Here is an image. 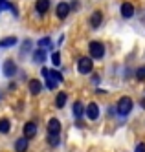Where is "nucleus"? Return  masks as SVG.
<instances>
[{"mask_svg": "<svg viewBox=\"0 0 145 152\" xmlns=\"http://www.w3.org/2000/svg\"><path fill=\"white\" fill-rule=\"evenodd\" d=\"M116 112L119 115H129L132 112V99L129 95H123V97H119V101H118V106H116Z\"/></svg>", "mask_w": 145, "mask_h": 152, "instance_id": "f257e3e1", "label": "nucleus"}, {"mask_svg": "<svg viewBox=\"0 0 145 152\" xmlns=\"http://www.w3.org/2000/svg\"><path fill=\"white\" fill-rule=\"evenodd\" d=\"M88 53H90L92 59H103L105 57V44L99 40H92L88 44Z\"/></svg>", "mask_w": 145, "mask_h": 152, "instance_id": "f03ea898", "label": "nucleus"}, {"mask_svg": "<svg viewBox=\"0 0 145 152\" xmlns=\"http://www.w3.org/2000/svg\"><path fill=\"white\" fill-rule=\"evenodd\" d=\"M77 72L83 73V75H88L94 72V62H92V57H81L77 61Z\"/></svg>", "mask_w": 145, "mask_h": 152, "instance_id": "7ed1b4c3", "label": "nucleus"}, {"mask_svg": "<svg viewBox=\"0 0 145 152\" xmlns=\"http://www.w3.org/2000/svg\"><path fill=\"white\" fill-rule=\"evenodd\" d=\"M85 114H86V117L90 119V121L99 119V106H97V103H88L86 108H85Z\"/></svg>", "mask_w": 145, "mask_h": 152, "instance_id": "20e7f679", "label": "nucleus"}, {"mask_svg": "<svg viewBox=\"0 0 145 152\" xmlns=\"http://www.w3.org/2000/svg\"><path fill=\"white\" fill-rule=\"evenodd\" d=\"M55 15H57V18L64 20L66 17L70 15V4H66V2H61V4H57V7H55Z\"/></svg>", "mask_w": 145, "mask_h": 152, "instance_id": "39448f33", "label": "nucleus"}, {"mask_svg": "<svg viewBox=\"0 0 145 152\" xmlns=\"http://www.w3.org/2000/svg\"><path fill=\"white\" fill-rule=\"evenodd\" d=\"M17 73V64L13 59H6L4 62V75L6 77H13V75Z\"/></svg>", "mask_w": 145, "mask_h": 152, "instance_id": "423d86ee", "label": "nucleus"}, {"mask_svg": "<svg viewBox=\"0 0 145 152\" xmlns=\"http://www.w3.org/2000/svg\"><path fill=\"white\" fill-rule=\"evenodd\" d=\"M22 134H24V137H28V139L35 137V136H37V125L33 123V121L26 123V125H24V128H22Z\"/></svg>", "mask_w": 145, "mask_h": 152, "instance_id": "0eeeda50", "label": "nucleus"}, {"mask_svg": "<svg viewBox=\"0 0 145 152\" xmlns=\"http://www.w3.org/2000/svg\"><path fill=\"white\" fill-rule=\"evenodd\" d=\"M28 88H29V94H31V95H39V94L42 92V83H40L39 79H29Z\"/></svg>", "mask_w": 145, "mask_h": 152, "instance_id": "6e6552de", "label": "nucleus"}, {"mask_svg": "<svg viewBox=\"0 0 145 152\" xmlns=\"http://www.w3.org/2000/svg\"><path fill=\"white\" fill-rule=\"evenodd\" d=\"M121 17H123V18L134 17V6H132L130 2H123V4H121Z\"/></svg>", "mask_w": 145, "mask_h": 152, "instance_id": "1a4fd4ad", "label": "nucleus"}, {"mask_svg": "<svg viewBox=\"0 0 145 152\" xmlns=\"http://www.w3.org/2000/svg\"><path fill=\"white\" fill-rule=\"evenodd\" d=\"M48 134H61V121L52 117L48 121Z\"/></svg>", "mask_w": 145, "mask_h": 152, "instance_id": "9d476101", "label": "nucleus"}, {"mask_svg": "<svg viewBox=\"0 0 145 152\" xmlns=\"http://www.w3.org/2000/svg\"><path fill=\"white\" fill-rule=\"evenodd\" d=\"M101 22H103V13L97 9V11H94L92 17H90V26L92 28H99V26H101Z\"/></svg>", "mask_w": 145, "mask_h": 152, "instance_id": "9b49d317", "label": "nucleus"}, {"mask_svg": "<svg viewBox=\"0 0 145 152\" xmlns=\"http://www.w3.org/2000/svg\"><path fill=\"white\" fill-rule=\"evenodd\" d=\"M35 9H37L39 15H44L50 9V0H37V2H35Z\"/></svg>", "mask_w": 145, "mask_h": 152, "instance_id": "f8f14e48", "label": "nucleus"}, {"mask_svg": "<svg viewBox=\"0 0 145 152\" xmlns=\"http://www.w3.org/2000/svg\"><path fill=\"white\" fill-rule=\"evenodd\" d=\"M15 150L17 152H28V137H18L15 141Z\"/></svg>", "mask_w": 145, "mask_h": 152, "instance_id": "ddd939ff", "label": "nucleus"}, {"mask_svg": "<svg viewBox=\"0 0 145 152\" xmlns=\"http://www.w3.org/2000/svg\"><path fill=\"white\" fill-rule=\"evenodd\" d=\"M74 115H75V119H81L85 115V104L81 101H75L74 103Z\"/></svg>", "mask_w": 145, "mask_h": 152, "instance_id": "4468645a", "label": "nucleus"}, {"mask_svg": "<svg viewBox=\"0 0 145 152\" xmlns=\"http://www.w3.org/2000/svg\"><path fill=\"white\" fill-rule=\"evenodd\" d=\"M33 61H35L37 64L40 62H44V61H46V50H44V48H39L37 51H33Z\"/></svg>", "mask_w": 145, "mask_h": 152, "instance_id": "2eb2a0df", "label": "nucleus"}, {"mask_svg": "<svg viewBox=\"0 0 145 152\" xmlns=\"http://www.w3.org/2000/svg\"><path fill=\"white\" fill-rule=\"evenodd\" d=\"M66 99H68V94H66V92H59L57 97H55V106H57V108H63V106L66 104Z\"/></svg>", "mask_w": 145, "mask_h": 152, "instance_id": "dca6fc26", "label": "nucleus"}, {"mask_svg": "<svg viewBox=\"0 0 145 152\" xmlns=\"http://www.w3.org/2000/svg\"><path fill=\"white\" fill-rule=\"evenodd\" d=\"M17 42H18L17 37H6V39L0 40V48H11V46H15Z\"/></svg>", "mask_w": 145, "mask_h": 152, "instance_id": "f3484780", "label": "nucleus"}, {"mask_svg": "<svg viewBox=\"0 0 145 152\" xmlns=\"http://www.w3.org/2000/svg\"><path fill=\"white\" fill-rule=\"evenodd\" d=\"M9 130H11V121L6 119V117H2L0 119V134H7Z\"/></svg>", "mask_w": 145, "mask_h": 152, "instance_id": "a211bd4d", "label": "nucleus"}, {"mask_svg": "<svg viewBox=\"0 0 145 152\" xmlns=\"http://www.w3.org/2000/svg\"><path fill=\"white\" fill-rule=\"evenodd\" d=\"M50 77H52V79H53L55 83H57V84L64 81V79H63V75H61V73H59L57 70H52V72H50Z\"/></svg>", "mask_w": 145, "mask_h": 152, "instance_id": "6ab92c4d", "label": "nucleus"}, {"mask_svg": "<svg viewBox=\"0 0 145 152\" xmlns=\"http://www.w3.org/2000/svg\"><path fill=\"white\" fill-rule=\"evenodd\" d=\"M48 143L52 147H57L59 145V134H48Z\"/></svg>", "mask_w": 145, "mask_h": 152, "instance_id": "aec40b11", "label": "nucleus"}, {"mask_svg": "<svg viewBox=\"0 0 145 152\" xmlns=\"http://www.w3.org/2000/svg\"><path fill=\"white\" fill-rule=\"evenodd\" d=\"M39 48H52V40L48 37H44V39H39Z\"/></svg>", "mask_w": 145, "mask_h": 152, "instance_id": "412c9836", "label": "nucleus"}, {"mask_svg": "<svg viewBox=\"0 0 145 152\" xmlns=\"http://www.w3.org/2000/svg\"><path fill=\"white\" fill-rule=\"evenodd\" d=\"M52 62H53V66H55V68L61 66V53H59V51L52 53Z\"/></svg>", "mask_w": 145, "mask_h": 152, "instance_id": "4be33fe9", "label": "nucleus"}, {"mask_svg": "<svg viewBox=\"0 0 145 152\" xmlns=\"http://www.w3.org/2000/svg\"><path fill=\"white\" fill-rule=\"evenodd\" d=\"M136 79H138L140 83H143V81H145V66L138 68V72H136Z\"/></svg>", "mask_w": 145, "mask_h": 152, "instance_id": "5701e85b", "label": "nucleus"}, {"mask_svg": "<svg viewBox=\"0 0 145 152\" xmlns=\"http://www.w3.org/2000/svg\"><path fill=\"white\" fill-rule=\"evenodd\" d=\"M46 86H48V88H50V90H53V88H55V86H57V83H55V81H53V79L50 77V75H48V77H46Z\"/></svg>", "mask_w": 145, "mask_h": 152, "instance_id": "b1692460", "label": "nucleus"}, {"mask_svg": "<svg viewBox=\"0 0 145 152\" xmlns=\"http://www.w3.org/2000/svg\"><path fill=\"white\" fill-rule=\"evenodd\" d=\"M29 48H31V40H26L24 44H22V53H26V51H29Z\"/></svg>", "mask_w": 145, "mask_h": 152, "instance_id": "393cba45", "label": "nucleus"}, {"mask_svg": "<svg viewBox=\"0 0 145 152\" xmlns=\"http://www.w3.org/2000/svg\"><path fill=\"white\" fill-rule=\"evenodd\" d=\"M134 152H145V143H138L136 148H134Z\"/></svg>", "mask_w": 145, "mask_h": 152, "instance_id": "a878e982", "label": "nucleus"}, {"mask_svg": "<svg viewBox=\"0 0 145 152\" xmlns=\"http://www.w3.org/2000/svg\"><path fill=\"white\" fill-rule=\"evenodd\" d=\"M99 81H101V77H99L97 73H94V75H92V83H94V84H99Z\"/></svg>", "mask_w": 145, "mask_h": 152, "instance_id": "bb28decb", "label": "nucleus"}, {"mask_svg": "<svg viewBox=\"0 0 145 152\" xmlns=\"http://www.w3.org/2000/svg\"><path fill=\"white\" fill-rule=\"evenodd\" d=\"M140 104H141V108H145V97H141V101H140Z\"/></svg>", "mask_w": 145, "mask_h": 152, "instance_id": "cd10ccee", "label": "nucleus"}]
</instances>
